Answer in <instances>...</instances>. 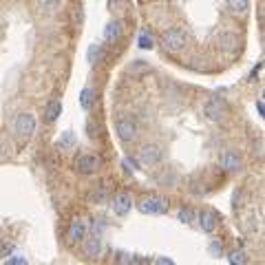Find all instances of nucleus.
<instances>
[{
    "mask_svg": "<svg viewBox=\"0 0 265 265\" xmlns=\"http://www.w3.org/2000/svg\"><path fill=\"white\" fill-rule=\"evenodd\" d=\"M137 208H140L142 214H166L170 203L166 197H146L137 203Z\"/></svg>",
    "mask_w": 265,
    "mask_h": 265,
    "instance_id": "1",
    "label": "nucleus"
},
{
    "mask_svg": "<svg viewBox=\"0 0 265 265\" xmlns=\"http://www.w3.org/2000/svg\"><path fill=\"white\" fill-rule=\"evenodd\" d=\"M164 159V151L159 144H146V146H142L140 151V164L144 168H153V166L162 164Z\"/></svg>",
    "mask_w": 265,
    "mask_h": 265,
    "instance_id": "2",
    "label": "nucleus"
},
{
    "mask_svg": "<svg viewBox=\"0 0 265 265\" xmlns=\"http://www.w3.org/2000/svg\"><path fill=\"white\" fill-rule=\"evenodd\" d=\"M115 132H117L119 142L130 144V142H135V140H137V135H140V128H137V124H135L132 119L121 117V119L115 121Z\"/></svg>",
    "mask_w": 265,
    "mask_h": 265,
    "instance_id": "3",
    "label": "nucleus"
},
{
    "mask_svg": "<svg viewBox=\"0 0 265 265\" xmlns=\"http://www.w3.org/2000/svg\"><path fill=\"white\" fill-rule=\"evenodd\" d=\"M75 170L80 175H95L99 168H102V159L97 155H91V153H84L75 159Z\"/></svg>",
    "mask_w": 265,
    "mask_h": 265,
    "instance_id": "4",
    "label": "nucleus"
},
{
    "mask_svg": "<svg viewBox=\"0 0 265 265\" xmlns=\"http://www.w3.org/2000/svg\"><path fill=\"white\" fill-rule=\"evenodd\" d=\"M162 44L166 51L177 53V51H181V49H186V36L179 29H168L162 36Z\"/></svg>",
    "mask_w": 265,
    "mask_h": 265,
    "instance_id": "5",
    "label": "nucleus"
},
{
    "mask_svg": "<svg viewBox=\"0 0 265 265\" xmlns=\"http://www.w3.org/2000/svg\"><path fill=\"white\" fill-rule=\"evenodd\" d=\"M86 232H88L86 221L75 217L73 221H71V225H69V232H66V241H69L71 245H77V243H82L86 239Z\"/></svg>",
    "mask_w": 265,
    "mask_h": 265,
    "instance_id": "6",
    "label": "nucleus"
},
{
    "mask_svg": "<svg viewBox=\"0 0 265 265\" xmlns=\"http://www.w3.org/2000/svg\"><path fill=\"white\" fill-rule=\"evenodd\" d=\"M14 128L20 137H31L36 132V117L31 113H20L16 115V121H14Z\"/></svg>",
    "mask_w": 265,
    "mask_h": 265,
    "instance_id": "7",
    "label": "nucleus"
},
{
    "mask_svg": "<svg viewBox=\"0 0 265 265\" xmlns=\"http://www.w3.org/2000/svg\"><path fill=\"white\" fill-rule=\"evenodd\" d=\"M130 208H132V197L128 192H115V197L110 199V210L117 217H126L130 212Z\"/></svg>",
    "mask_w": 265,
    "mask_h": 265,
    "instance_id": "8",
    "label": "nucleus"
},
{
    "mask_svg": "<svg viewBox=\"0 0 265 265\" xmlns=\"http://www.w3.org/2000/svg\"><path fill=\"white\" fill-rule=\"evenodd\" d=\"M203 115L210 119V121H221L223 117V99L221 97H210L203 106Z\"/></svg>",
    "mask_w": 265,
    "mask_h": 265,
    "instance_id": "9",
    "label": "nucleus"
},
{
    "mask_svg": "<svg viewBox=\"0 0 265 265\" xmlns=\"http://www.w3.org/2000/svg\"><path fill=\"white\" fill-rule=\"evenodd\" d=\"M84 245H82V250H84V256L86 258H97V256H102V252H104V243L99 236H88V239L82 241Z\"/></svg>",
    "mask_w": 265,
    "mask_h": 265,
    "instance_id": "10",
    "label": "nucleus"
},
{
    "mask_svg": "<svg viewBox=\"0 0 265 265\" xmlns=\"http://www.w3.org/2000/svg\"><path fill=\"white\" fill-rule=\"evenodd\" d=\"M219 164H221V168L225 170V173H239L241 170V159H239V155L236 153H232V151H225L223 155L219 157Z\"/></svg>",
    "mask_w": 265,
    "mask_h": 265,
    "instance_id": "11",
    "label": "nucleus"
},
{
    "mask_svg": "<svg viewBox=\"0 0 265 265\" xmlns=\"http://www.w3.org/2000/svg\"><path fill=\"white\" fill-rule=\"evenodd\" d=\"M195 221H199V228L206 232V234H212V232L217 230V217H214L212 212H208V210L199 212Z\"/></svg>",
    "mask_w": 265,
    "mask_h": 265,
    "instance_id": "12",
    "label": "nucleus"
},
{
    "mask_svg": "<svg viewBox=\"0 0 265 265\" xmlns=\"http://www.w3.org/2000/svg\"><path fill=\"white\" fill-rule=\"evenodd\" d=\"M93 102H95V93H93L91 86H84L80 91V106H82V110H91Z\"/></svg>",
    "mask_w": 265,
    "mask_h": 265,
    "instance_id": "13",
    "label": "nucleus"
},
{
    "mask_svg": "<svg viewBox=\"0 0 265 265\" xmlns=\"http://www.w3.org/2000/svg\"><path fill=\"white\" fill-rule=\"evenodd\" d=\"M119 36H121V22L119 20L108 22L106 29H104V38H106V42H115Z\"/></svg>",
    "mask_w": 265,
    "mask_h": 265,
    "instance_id": "14",
    "label": "nucleus"
},
{
    "mask_svg": "<svg viewBox=\"0 0 265 265\" xmlns=\"http://www.w3.org/2000/svg\"><path fill=\"white\" fill-rule=\"evenodd\" d=\"M44 115H47V117H44V119H47L49 124H53V121L58 119L60 115H62V102H60V99H53V102H49V106H47V113H44Z\"/></svg>",
    "mask_w": 265,
    "mask_h": 265,
    "instance_id": "15",
    "label": "nucleus"
},
{
    "mask_svg": "<svg viewBox=\"0 0 265 265\" xmlns=\"http://www.w3.org/2000/svg\"><path fill=\"white\" fill-rule=\"evenodd\" d=\"M75 146V132L73 130H64L58 140V148L60 151H71Z\"/></svg>",
    "mask_w": 265,
    "mask_h": 265,
    "instance_id": "16",
    "label": "nucleus"
},
{
    "mask_svg": "<svg viewBox=\"0 0 265 265\" xmlns=\"http://www.w3.org/2000/svg\"><path fill=\"white\" fill-rule=\"evenodd\" d=\"M219 42H221V47H223L225 51H234V49L239 47V38H236L234 33H221Z\"/></svg>",
    "mask_w": 265,
    "mask_h": 265,
    "instance_id": "17",
    "label": "nucleus"
},
{
    "mask_svg": "<svg viewBox=\"0 0 265 265\" xmlns=\"http://www.w3.org/2000/svg\"><path fill=\"white\" fill-rule=\"evenodd\" d=\"M36 7L42 14H55L60 9V0H36Z\"/></svg>",
    "mask_w": 265,
    "mask_h": 265,
    "instance_id": "18",
    "label": "nucleus"
},
{
    "mask_svg": "<svg viewBox=\"0 0 265 265\" xmlns=\"http://www.w3.org/2000/svg\"><path fill=\"white\" fill-rule=\"evenodd\" d=\"M228 9L232 14H247L250 9V0H228Z\"/></svg>",
    "mask_w": 265,
    "mask_h": 265,
    "instance_id": "19",
    "label": "nucleus"
},
{
    "mask_svg": "<svg viewBox=\"0 0 265 265\" xmlns=\"http://www.w3.org/2000/svg\"><path fill=\"white\" fill-rule=\"evenodd\" d=\"M91 201H93V203H106V201H108V190H106V186H102V188H97V190H93V192H91Z\"/></svg>",
    "mask_w": 265,
    "mask_h": 265,
    "instance_id": "20",
    "label": "nucleus"
},
{
    "mask_svg": "<svg viewBox=\"0 0 265 265\" xmlns=\"http://www.w3.org/2000/svg\"><path fill=\"white\" fill-rule=\"evenodd\" d=\"M195 219H197V212L192 208H181L179 210V221H181V223L190 225V223H195Z\"/></svg>",
    "mask_w": 265,
    "mask_h": 265,
    "instance_id": "21",
    "label": "nucleus"
},
{
    "mask_svg": "<svg viewBox=\"0 0 265 265\" xmlns=\"http://www.w3.org/2000/svg\"><path fill=\"white\" fill-rule=\"evenodd\" d=\"M228 261H230V265H245V252L243 250H234V252H230L228 254Z\"/></svg>",
    "mask_w": 265,
    "mask_h": 265,
    "instance_id": "22",
    "label": "nucleus"
},
{
    "mask_svg": "<svg viewBox=\"0 0 265 265\" xmlns=\"http://www.w3.org/2000/svg\"><path fill=\"white\" fill-rule=\"evenodd\" d=\"M99 55H102V47H99V44H93V47L88 49V62L95 64L99 60Z\"/></svg>",
    "mask_w": 265,
    "mask_h": 265,
    "instance_id": "23",
    "label": "nucleus"
},
{
    "mask_svg": "<svg viewBox=\"0 0 265 265\" xmlns=\"http://www.w3.org/2000/svg\"><path fill=\"white\" fill-rule=\"evenodd\" d=\"M140 47L142 49H151L153 47V38L148 36V31H142L140 33Z\"/></svg>",
    "mask_w": 265,
    "mask_h": 265,
    "instance_id": "24",
    "label": "nucleus"
},
{
    "mask_svg": "<svg viewBox=\"0 0 265 265\" xmlns=\"http://www.w3.org/2000/svg\"><path fill=\"white\" fill-rule=\"evenodd\" d=\"M5 265H27L25 256H9V261H5Z\"/></svg>",
    "mask_w": 265,
    "mask_h": 265,
    "instance_id": "25",
    "label": "nucleus"
},
{
    "mask_svg": "<svg viewBox=\"0 0 265 265\" xmlns=\"http://www.w3.org/2000/svg\"><path fill=\"white\" fill-rule=\"evenodd\" d=\"M155 265H177L170 256H157V261H155Z\"/></svg>",
    "mask_w": 265,
    "mask_h": 265,
    "instance_id": "26",
    "label": "nucleus"
},
{
    "mask_svg": "<svg viewBox=\"0 0 265 265\" xmlns=\"http://www.w3.org/2000/svg\"><path fill=\"white\" fill-rule=\"evenodd\" d=\"M124 166L126 170H135V162H130V159H124Z\"/></svg>",
    "mask_w": 265,
    "mask_h": 265,
    "instance_id": "27",
    "label": "nucleus"
},
{
    "mask_svg": "<svg viewBox=\"0 0 265 265\" xmlns=\"http://www.w3.org/2000/svg\"><path fill=\"white\" fill-rule=\"evenodd\" d=\"M210 252L217 254V252H219V243H212V245H210Z\"/></svg>",
    "mask_w": 265,
    "mask_h": 265,
    "instance_id": "28",
    "label": "nucleus"
}]
</instances>
